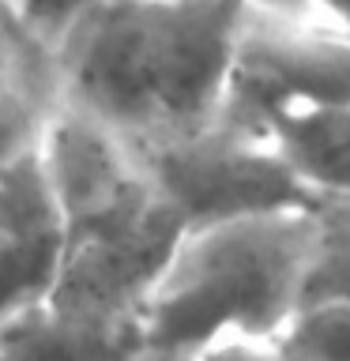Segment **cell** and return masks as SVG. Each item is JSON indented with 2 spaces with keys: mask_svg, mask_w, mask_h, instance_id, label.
<instances>
[{
  "mask_svg": "<svg viewBox=\"0 0 350 361\" xmlns=\"http://www.w3.org/2000/svg\"><path fill=\"white\" fill-rule=\"evenodd\" d=\"M245 0H98L53 49L56 102L132 147L226 109Z\"/></svg>",
  "mask_w": 350,
  "mask_h": 361,
  "instance_id": "6da1fadb",
  "label": "cell"
},
{
  "mask_svg": "<svg viewBox=\"0 0 350 361\" xmlns=\"http://www.w3.org/2000/svg\"><path fill=\"white\" fill-rule=\"evenodd\" d=\"M38 154L68 226L53 298L87 312L143 316L185 237V222L162 200L143 158L121 132L64 102L49 113Z\"/></svg>",
  "mask_w": 350,
  "mask_h": 361,
  "instance_id": "7a4b0ae2",
  "label": "cell"
},
{
  "mask_svg": "<svg viewBox=\"0 0 350 361\" xmlns=\"http://www.w3.org/2000/svg\"><path fill=\"white\" fill-rule=\"evenodd\" d=\"M309 207L185 230L147 298V343L207 350L226 338H275L309 298Z\"/></svg>",
  "mask_w": 350,
  "mask_h": 361,
  "instance_id": "3957f363",
  "label": "cell"
},
{
  "mask_svg": "<svg viewBox=\"0 0 350 361\" xmlns=\"http://www.w3.org/2000/svg\"><path fill=\"white\" fill-rule=\"evenodd\" d=\"M135 154L185 230L313 203L275 135L230 109L200 128L140 143Z\"/></svg>",
  "mask_w": 350,
  "mask_h": 361,
  "instance_id": "277c9868",
  "label": "cell"
},
{
  "mask_svg": "<svg viewBox=\"0 0 350 361\" xmlns=\"http://www.w3.org/2000/svg\"><path fill=\"white\" fill-rule=\"evenodd\" d=\"M350 102V27L294 0H245L226 109L267 124Z\"/></svg>",
  "mask_w": 350,
  "mask_h": 361,
  "instance_id": "5b68a950",
  "label": "cell"
},
{
  "mask_svg": "<svg viewBox=\"0 0 350 361\" xmlns=\"http://www.w3.org/2000/svg\"><path fill=\"white\" fill-rule=\"evenodd\" d=\"M64 256V211L34 151L0 173V324L53 298Z\"/></svg>",
  "mask_w": 350,
  "mask_h": 361,
  "instance_id": "8992f818",
  "label": "cell"
},
{
  "mask_svg": "<svg viewBox=\"0 0 350 361\" xmlns=\"http://www.w3.org/2000/svg\"><path fill=\"white\" fill-rule=\"evenodd\" d=\"M143 343V316L87 312L56 298L0 324V361H128Z\"/></svg>",
  "mask_w": 350,
  "mask_h": 361,
  "instance_id": "52a82bcc",
  "label": "cell"
},
{
  "mask_svg": "<svg viewBox=\"0 0 350 361\" xmlns=\"http://www.w3.org/2000/svg\"><path fill=\"white\" fill-rule=\"evenodd\" d=\"M301 185L316 196H350V102L290 113L267 124Z\"/></svg>",
  "mask_w": 350,
  "mask_h": 361,
  "instance_id": "ba28073f",
  "label": "cell"
},
{
  "mask_svg": "<svg viewBox=\"0 0 350 361\" xmlns=\"http://www.w3.org/2000/svg\"><path fill=\"white\" fill-rule=\"evenodd\" d=\"M286 361H350V293H313L279 327Z\"/></svg>",
  "mask_w": 350,
  "mask_h": 361,
  "instance_id": "9c48e42d",
  "label": "cell"
},
{
  "mask_svg": "<svg viewBox=\"0 0 350 361\" xmlns=\"http://www.w3.org/2000/svg\"><path fill=\"white\" fill-rule=\"evenodd\" d=\"M53 106L56 90L49 83L23 72H0V173L42 147Z\"/></svg>",
  "mask_w": 350,
  "mask_h": 361,
  "instance_id": "30bf717a",
  "label": "cell"
},
{
  "mask_svg": "<svg viewBox=\"0 0 350 361\" xmlns=\"http://www.w3.org/2000/svg\"><path fill=\"white\" fill-rule=\"evenodd\" d=\"M313 214V293H350V196H316Z\"/></svg>",
  "mask_w": 350,
  "mask_h": 361,
  "instance_id": "8fae6325",
  "label": "cell"
},
{
  "mask_svg": "<svg viewBox=\"0 0 350 361\" xmlns=\"http://www.w3.org/2000/svg\"><path fill=\"white\" fill-rule=\"evenodd\" d=\"M0 72H23L56 90L53 79V53L23 27V19L11 11L8 0H0Z\"/></svg>",
  "mask_w": 350,
  "mask_h": 361,
  "instance_id": "7c38bea8",
  "label": "cell"
},
{
  "mask_svg": "<svg viewBox=\"0 0 350 361\" xmlns=\"http://www.w3.org/2000/svg\"><path fill=\"white\" fill-rule=\"evenodd\" d=\"M200 354L203 361H286L275 338H226Z\"/></svg>",
  "mask_w": 350,
  "mask_h": 361,
  "instance_id": "4fadbf2b",
  "label": "cell"
},
{
  "mask_svg": "<svg viewBox=\"0 0 350 361\" xmlns=\"http://www.w3.org/2000/svg\"><path fill=\"white\" fill-rule=\"evenodd\" d=\"M128 361H203L200 350H185V346H166V343H143Z\"/></svg>",
  "mask_w": 350,
  "mask_h": 361,
  "instance_id": "5bb4252c",
  "label": "cell"
},
{
  "mask_svg": "<svg viewBox=\"0 0 350 361\" xmlns=\"http://www.w3.org/2000/svg\"><path fill=\"white\" fill-rule=\"evenodd\" d=\"M294 4H305V8H316L324 16H332L335 23L350 27V0H294Z\"/></svg>",
  "mask_w": 350,
  "mask_h": 361,
  "instance_id": "9a60e30c",
  "label": "cell"
}]
</instances>
